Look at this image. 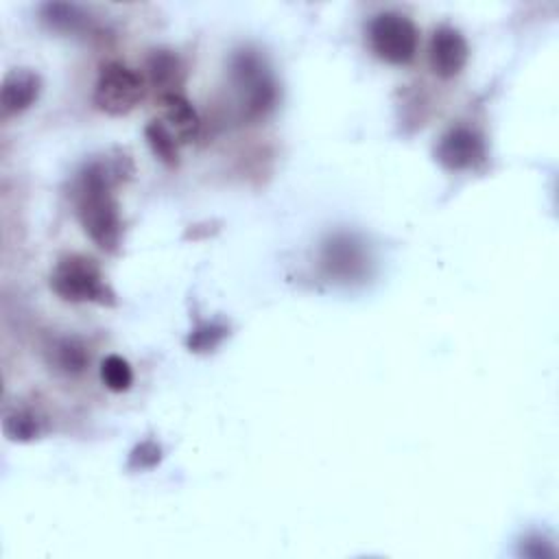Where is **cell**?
<instances>
[{
  "label": "cell",
  "instance_id": "6da1fadb",
  "mask_svg": "<svg viewBox=\"0 0 559 559\" xmlns=\"http://www.w3.org/2000/svg\"><path fill=\"white\" fill-rule=\"evenodd\" d=\"M135 175L133 157L124 148H109L85 162L70 186L76 218L92 242L116 253L122 242V216L116 190Z\"/></svg>",
  "mask_w": 559,
  "mask_h": 559
},
{
  "label": "cell",
  "instance_id": "7a4b0ae2",
  "mask_svg": "<svg viewBox=\"0 0 559 559\" xmlns=\"http://www.w3.org/2000/svg\"><path fill=\"white\" fill-rule=\"evenodd\" d=\"M229 81L240 116L249 122L264 120L277 105V81L266 59L253 48H240L229 59Z\"/></svg>",
  "mask_w": 559,
  "mask_h": 559
},
{
  "label": "cell",
  "instance_id": "3957f363",
  "mask_svg": "<svg viewBox=\"0 0 559 559\" xmlns=\"http://www.w3.org/2000/svg\"><path fill=\"white\" fill-rule=\"evenodd\" d=\"M52 293L70 304L116 306V293L107 284L96 260L83 253L61 255L50 273Z\"/></svg>",
  "mask_w": 559,
  "mask_h": 559
},
{
  "label": "cell",
  "instance_id": "277c9868",
  "mask_svg": "<svg viewBox=\"0 0 559 559\" xmlns=\"http://www.w3.org/2000/svg\"><path fill=\"white\" fill-rule=\"evenodd\" d=\"M367 39L378 59L391 66H406L417 55L419 31L404 13L380 11L369 20Z\"/></svg>",
  "mask_w": 559,
  "mask_h": 559
},
{
  "label": "cell",
  "instance_id": "5b68a950",
  "mask_svg": "<svg viewBox=\"0 0 559 559\" xmlns=\"http://www.w3.org/2000/svg\"><path fill=\"white\" fill-rule=\"evenodd\" d=\"M144 96V79L120 61L105 63L94 83V105L107 116H124Z\"/></svg>",
  "mask_w": 559,
  "mask_h": 559
},
{
  "label": "cell",
  "instance_id": "8992f818",
  "mask_svg": "<svg viewBox=\"0 0 559 559\" xmlns=\"http://www.w3.org/2000/svg\"><path fill=\"white\" fill-rule=\"evenodd\" d=\"M435 159L452 173L478 170L487 162V142L472 127H450L435 146Z\"/></svg>",
  "mask_w": 559,
  "mask_h": 559
},
{
  "label": "cell",
  "instance_id": "52a82bcc",
  "mask_svg": "<svg viewBox=\"0 0 559 559\" xmlns=\"http://www.w3.org/2000/svg\"><path fill=\"white\" fill-rule=\"evenodd\" d=\"M469 59V46L465 35L450 26L441 24L432 31L428 44V66L435 76L439 79H454L463 72Z\"/></svg>",
  "mask_w": 559,
  "mask_h": 559
},
{
  "label": "cell",
  "instance_id": "ba28073f",
  "mask_svg": "<svg viewBox=\"0 0 559 559\" xmlns=\"http://www.w3.org/2000/svg\"><path fill=\"white\" fill-rule=\"evenodd\" d=\"M367 262L369 260L362 242L352 234H336L328 238L321 251V264L325 273L341 282L362 277L367 271Z\"/></svg>",
  "mask_w": 559,
  "mask_h": 559
},
{
  "label": "cell",
  "instance_id": "9c48e42d",
  "mask_svg": "<svg viewBox=\"0 0 559 559\" xmlns=\"http://www.w3.org/2000/svg\"><path fill=\"white\" fill-rule=\"evenodd\" d=\"M41 94V76L31 68L9 70L0 85V111L2 118L17 116L31 109Z\"/></svg>",
  "mask_w": 559,
  "mask_h": 559
},
{
  "label": "cell",
  "instance_id": "30bf717a",
  "mask_svg": "<svg viewBox=\"0 0 559 559\" xmlns=\"http://www.w3.org/2000/svg\"><path fill=\"white\" fill-rule=\"evenodd\" d=\"M159 109H162L159 120L166 124V129L173 133V138L179 144H190L192 140L199 138V131H201L199 114L183 94L162 96Z\"/></svg>",
  "mask_w": 559,
  "mask_h": 559
},
{
  "label": "cell",
  "instance_id": "8fae6325",
  "mask_svg": "<svg viewBox=\"0 0 559 559\" xmlns=\"http://www.w3.org/2000/svg\"><path fill=\"white\" fill-rule=\"evenodd\" d=\"M186 70L181 59L166 48H157L146 59V81L155 90L157 98L168 94H181Z\"/></svg>",
  "mask_w": 559,
  "mask_h": 559
},
{
  "label": "cell",
  "instance_id": "7c38bea8",
  "mask_svg": "<svg viewBox=\"0 0 559 559\" xmlns=\"http://www.w3.org/2000/svg\"><path fill=\"white\" fill-rule=\"evenodd\" d=\"M39 17L57 33H79L90 26V15L74 2H46L39 7Z\"/></svg>",
  "mask_w": 559,
  "mask_h": 559
},
{
  "label": "cell",
  "instance_id": "4fadbf2b",
  "mask_svg": "<svg viewBox=\"0 0 559 559\" xmlns=\"http://www.w3.org/2000/svg\"><path fill=\"white\" fill-rule=\"evenodd\" d=\"M144 138L151 148V153L168 168H175L179 164V142L173 138V133L166 129V124L155 118L144 127Z\"/></svg>",
  "mask_w": 559,
  "mask_h": 559
},
{
  "label": "cell",
  "instance_id": "5bb4252c",
  "mask_svg": "<svg viewBox=\"0 0 559 559\" xmlns=\"http://www.w3.org/2000/svg\"><path fill=\"white\" fill-rule=\"evenodd\" d=\"M50 362L55 365L57 371L66 376H76L87 367L90 356H87V349L76 338H61L50 349Z\"/></svg>",
  "mask_w": 559,
  "mask_h": 559
},
{
  "label": "cell",
  "instance_id": "9a60e30c",
  "mask_svg": "<svg viewBox=\"0 0 559 559\" xmlns=\"http://www.w3.org/2000/svg\"><path fill=\"white\" fill-rule=\"evenodd\" d=\"M229 336V325L223 321H199L186 336V347L194 354L214 352Z\"/></svg>",
  "mask_w": 559,
  "mask_h": 559
},
{
  "label": "cell",
  "instance_id": "2e32d148",
  "mask_svg": "<svg viewBox=\"0 0 559 559\" xmlns=\"http://www.w3.org/2000/svg\"><path fill=\"white\" fill-rule=\"evenodd\" d=\"M2 430L9 441L28 443L41 435L44 426H41V419L33 411L15 408V411L7 413L4 421H2Z\"/></svg>",
  "mask_w": 559,
  "mask_h": 559
},
{
  "label": "cell",
  "instance_id": "e0dca14e",
  "mask_svg": "<svg viewBox=\"0 0 559 559\" xmlns=\"http://www.w3.org/2000/svg\"><path fill=\"white\" fill-rule=\"evenodd\" d=\"M100 380L109 391L122 393V391H129L133 384V369L127 358L118 354H109L100 362Z\"/></svg>",
  "mask_w": 559,
  "mask_h": 559
},
{
  "label": "cell",
  "instance_id": "ac0fdd59",
  "mask_svg": "<svg viewBox=\"0 0 559 559\" xmlns=\"http://www.w3.org/2000/svg\"><path fill=\"white\" fill-rule=\"evenodd\" d=\"M159 463H162V445L153 439H144L131 450L127 467L131 472H144V469L157 467Z\"/></svg>",
  "mask_w": 559,
  "mask_h": 559
},
{
  "label": "cell",
  "instance_id": "d6986e66",
  "mask_svg": "<svg viewBox=\"0 0 559 559\" xmlns=\"http://www.w3.org/2000/svg\"><path fill=\"white\" fill-rule=\"evenodd\" d=\"M520 555H524L528 559H550V557H555V548L542 535H528L520 544Z\"/></svg>",
  "mask_w": 559,
  "mask_h": 559
}]
</instances>
